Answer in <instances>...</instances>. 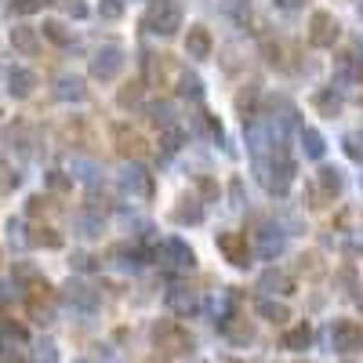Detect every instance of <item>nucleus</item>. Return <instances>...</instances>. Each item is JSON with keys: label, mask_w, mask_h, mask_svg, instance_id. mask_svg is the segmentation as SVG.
<instances>
[{"label": "nucleus", "mask_w": 363, "mask_h": 363, "mask_svg": "<svg viewBox=\"0 0 363 363\" xmlns=\"http://www.w3.org/2000/svg\"><path fill=\"white\" fill-rule=\"evenodd\" d=\"M77 363H95V359H77Z\"/></svg>", "instance_id": "47"}, {"label": "nucleus", "mask_w": 363, "mask_h": 363, "mask_svg": "<svg viewBox=\"0 0 363 363\" xmlns=\"http://www.w3.org/2000/svg\"><path fill=\"white\" fill-rule=\"evenodd\" d=\"M258 316L269 320V323H284V320H291V309L284 306V301H277V298H262L258 301Z\"/></svg>", "instance_id": "23"}, {"label": "nucleus", "mask_w": 363, "mask_h": 363, "mask_svg": "<svg viewBox=\"0 0 363 363\" xmlns=\"http://www.w3.org/2000/svg\"><path fill=\"white\" fill-rule=\"evenodd\" d=\"M11 48L22 55H37L40 51V29L37 26H15L11 29Z\"/></svg>", "instance_id": "16"}, {"label": "nucleus", "mask_w": 363, "mask_h": 363, "mask_svg": "<svg viewBox=\"0 0 363 363\" xmlns=\"http://www.w3.org/2000/svg\"><path fill=\"white\" fill-rule=\"evenodd\" d=\"M73 269L91 272V269H95V258H91V255H73Z\"/></svg>", "instance_id": "43"}, {"label": "nucleus", "mask_w": 363, "mask_h": 363, "mask_svg": "<svg viewBox=\"0 0 363 363\" xmlns=\"http://www.w3.org/2000/svg\"><path fill=\"white\" fill-rule=\"evenodd\" d=\"M342 145H345V157H349V160L363 164V135H359V131H349V135L342 138Z\"/></svg>", "instance_id": "33"}, {"label": "nucleus", "mask_w": 363, "mask_h": 363, "mask_svg": "<svg viewBox=\"0 0 363 363\" xmlns=\"http://www.w3.org/2000/svg\"><path fill=\"white\" fill-rule=\"evenodd\" d=\"M124 66H128L124 48H120V44H106V48L95 51V58H91V77L102 80V84H113L120 73H124Z\"/></svg>", "instance_id": "2"}, {"label": "nucleus", "mask_w": 363, "mask_h": 363, "mask_svg": "<svg viewBox=\"0 0 363 363\" xmlns=\"http://www.w3.org/2000/svg\"><path fill=\"white\" fill-rule=\"evenodd\" d=\"M4 80H8V95L11 99H29L37 91V73L26 69V66H8Z\"/></svg>", "instance_id": "11"}, {"label": "nucleus", "mask_w": 363, "mask_h": 363, "mask_svg": "<svg viewBox=\"0 0 363 363\" xmlns=\"http://www.w3.org/2000/svg\"><path fill=\"white\" fill-rule=\"evenodd\" d=\"M109 258H113V265H116V269H124V272H135V269L145 262V255H142L138 247H128V244L113 247V251H109Z\"/></svg>", "instance_id": "18"}, {"label": "nucleus", "mask_w": 363, "mask_h": 363, "mask_svg": "<svg viewBox=\"0 0 363 363\" xmlns=\"http://www.w3.org/2000/svg\"><path fill=\"white\" fill-rule=\"evenodd\" d=\"M18 182H22V178H18V174L8 167V164H0V189H15Z\"/></svg>", "instance_id": "41"}, {"label": "nucleus", "mask_w": 363, "mask_h": 363, "mask_svg": "<svg viewBox=\"0 0 363 363\" xmlns=\"http://www.w3.org/2000/svg\"><path fill=\"white\" fill-rule=\"evenodd\" d=\"M262 291H269V294H291L294 280L287 277V272H280V269H265L262 272Z\"/></svg>", "instance_id": "21"}, {"label": "nucleus", "mask_w": 363, "mask_h": 363, "mask_svg": "<svg viewBox=\"0 0 363 363\" xmlns=\"http://www.w3.org/2000/svg\"><path fill=\"white\" fill-rule=\"evenodd\" d=\"M359 15H363V4H359Z\"/></svg>", "instance_id": "51"}, {"label": "nucleus", "mask_w": 363, "mask_h": 363, "mask_svg": "<svg viewBox=\"0 0 363 363\" xmlns=\"http://www.w3.org/2000/svg\"><path fill=\"white\" fill-rule=\"evenodd\" d=\"M69 178L84 182V186H99V182H102V164L87 160V157H73L69 160Z\"/></svg>", "instance_id": "15"}, {"label": "nucleus", "mask_w": 363, "mask_h": 363, "mask_svg": "<svg viewBox=\"0 0 363 363\" xmlns=\"http://www.w3.org/2000/svg\"><path fill=\"white\" fill-rule=\"evenodd\" d=\"M164 301H167V309L178 313V316H193V313L200 309V298H196L193 287H171Z\"/></svg>", "instance_id": "13"}, {"label": "nucleus", "mask_w": 363, "mask_h": 363, "mask_svg": "<svg viewBox=\"0 0 363 363\" xmlns=\"http://www.w3.org/2000/svg\"><path fill=\"white\" fill-rule=\"evenodd\" d=\"M62 301H66L73 313H84V316L99 313V291L87 287L84 280H69V284L62 287Z\"/></svg>", "instance_id": "5"}, {"label": "nucleus", "mask_w": 363, "mask_h": 363, "mask_svg": "<svg viewBox=\"0 0 363 363\" xmlns=\"http://www.w3.org/2000/svg\"><path fill=\"white\" fill-rule=\"evenodd\" d=\"M44 196H33V200H29V215H40V211H44Z\"/></svg>", "instance_id": "44"}, {"label": "nucleus", "mask_w": 363, "mask_h": 363, "mask_svg": "<svg viewBox=\"0 0 363 363\" xmlns=\"http://www.w3.org/2000/svg\"><path fill=\"white\" fill-rule=\"evenodd\" d=\"M73 229L80 233V236H102V215H95V211H80V215L73 218Z\"/></svg>", "instance_id": "25"}, {"label": "nucleus", "mask_w": 363, "mask_h": 363, "mask_svg": "<svg viewBox=\"0 0 363 363\" xmlns=\"http://www.w3.org/2000/svg\"><path fill=\"white\" fill-rule=\"evenodd\" d=\"M48 186H51L55 193H66V189L73 186V178H69V174H62V171H48Z\"/></svg>", "instance_id": "37"}, {"label": "nucleus", "mask_w": 363, "mask_h": 363, "mask_svg": "<svg viewBox=\"0 0 363 363\" xmlns=\"http://www.w3.org/2000/svg\"><path fill=\"white\" fill-rule=\"evenodd\" d=\"M102 18H120V15H124V4H120V0H102Z\"/></svg>", "instance_id": "42"}, {"label": "nucleus", "mask_w": 363, "mask_h": 363, "mask_svg": "<svg viewBox=\"0 0 363 363\" xmlns=\"http://www.w3.org/2000/svg\"><path fill=\"white\" fill-rule=\"evenodd\" d=\"M313 106L323 113V116H338L342 113V95H335V87H323L313 95Z\"/></svg>", "instance_id": "24"}, {"label": "nucleus", "mask_w": 363, "mask_h": 363, "mask_svg": "<svg viewBox=\"0 0 363 363\" xmlns=\"http://www.w3.org/2000/svg\"><path fill=\"white\" fill-rule=\"evenodd\" d=\"M160 145H164V153H174V149L182 145V131H178V128H167L164 138H160Z\"/></svg>", "instance_id": "40"}, {"label": "nucleus", "mask_w": 363, "mask_h": 363, "mask_svg": "<svg viewBox=\"0 0 363 363\" xmlns=\"http://www.w3.org/2000/svg\"><path fill=\"white\" fill-rule=\"evenodd\" d=\"M342 186H345V178H342L338 167H320V189H323L327 196H338Z\"/></svg>", "instance_id": "29"}, {"label": "nucleus", "mask_w": 363, "mask_h": 363, "mask_svg": "<svg viewBox=\"0 0 363 363\" xmlns=\"http://www.w3.org/2000/svg\"><path fill=\"white\" fill-rule=\"evenodd\" d=\"M29 247H48V251H58V247H62V236H58L55 229L37 225V229H33V236H29Z\"/></svg>", "instance_id": "28"}, {"label": "nucleus", "mask_w": 363, "mask_h": 363, "mask_svg": "<svg viewBox=\"0 0 363 363\" xmlns=\"http://www.w3.org/2000/svg\"><path fill=\"white\" fill-rule=\"evenodd\" d=\"M211 48H215L211 29L207 26H189V33H186V55L189 58H211Z\"/></svg>", "instance_id": "14"}, {"label": "nucleus", "mask_w": 363, "mask_h": 363, "mask_svg": "<svg viewBox=\"0 0 363 363\" xmlns=\"http://www.w3.org/2000/svg\"><path fill=\"white\" fill-rule=\"evenodd\" d=\"M225 363H240V359H225Z\"/></svg>", "instance_id": "49"}, {"label": "nucleus", "mask_w": 363, "mask_h": 363, "mask_svg": "<svg viewBox=\"0 0 363 363\" xmlns=\"http://www.w3.org/2000/svg\"><path fill=\"white\" fill-rule=\"evenodd\" d=\"M145 29L157 37H174L182 29V8L178 4H157L153 11L145 15Z\"/></svg>", "instance_id": "4"}, {"label": "nucleus", "mask_w": 363, "mask_h": 363, "mask_svg": "<svg viewBox=\"0 0 363 363\" xmlns=\"http://www.w3.org/2000/svg\"><path fill=\"white\" fill-rule=\"evenodd\" d=\"M160 258H164L167 269H178V272H193V269H196V255H193V247L186 244V240H178V236L164 240Z\"/></svg>", "instance_id": "9"}, {"label": "nucleus", "mask_w": 363, "mask_h": 363, "mask_svg": "<svg viewBox=\"0 0 363 363\" xmlns=\"http://www.w3.org/2000/svg\"><path fill=\"white\" fill-rule=\"evenodd\" d=\"M359 51H363V37H359Z\"/></svg>", "instance_id": "48"}, {"label": "nucleus", "mask_w": 363, "mask_h": 363, "mask_svg": "<svg viewBox=\"0 0 363 363\" xmlns=\"http://www.w3.org/2000/svg\"><path fill=\"white\" fill-rule=\"evenodd\" d=\"M48 4V0H11V11L15 15H33V11H40Z\"/></svg>", "instance_id": "36"}, {"label": "nucleus", "mask_w": 363, "mask_h": 363, "mask_svg": "<svg viewBox=\"0 0 363 363\" xmlns=\"http://www.w3.org/2000/svg\"><path fill=\"white\" fill-rule=\"evenodd\" d=\"M171 218L178 222V225H200L203 222V207H200V200H182L174 211H171Z\"/></svg>", "instance_id": "19"}, {"label": "nucleus", "mask_w": 363, "mask_h": 363, "mask_svg": "<svg viewBox=\"0 0 363 363\" xmlns=\"http://www.w3.org/2000/svg\"><path fill=\"white\" fill-rule=\"evenodd\" d=\"M149 120H153V124L157 128H174V106L171 102H153V106H149Z\"/></svg>", "instance_id": "31"}, {"label": "nucleus", "mask_w": 363, "mask_h": 363, "mask_svg": "<svg viewBox=\"0 0 363 363\" xmlns=\"http://www.w3.org/2000/svg\"><path fill=\"white\" fill-rule=\"evenodd\" d=\"M301 4H306V0H277V8H284V11H294Z\"/></svg>", "instance_id": "45"}, {"label": "nucleus", "mask_w": 363, "mask_h": 363, "mask_svg": "<svg viewBox=\"0 0 363 363\" xmlns=\"http://www.w3.org/2000/svg\"><path fill=\"white\" fill-rule=\"evenodd\" d=\"M29 316H33L37 323H44V327H48V323L55 320V309H51V306H44L40 298H33V301H29Z\"/></svg>", "instance_id": "35"}, {"label": "nucleus", "mask_w": 363, "mask_h": 363, "mask_svg": "<svg viewBox=\"0 0 363 363\" xmlns=\"http://www.w3.org/2000/svg\"><path fill=\"white\" fill-rule=\"evenodd\" d=\"M356 306H359V309H363V291H359V294H356Z\"/></svg>", "instance_id": "46"}, {"label": "nucleus", "mask_w": 363, "mask_h": 363, "mask_svg": "<svg viewBox=\"0 0 363 363\" xmlns=\"http://www.w3.org/2000/svg\"><path fill=\"white\" fill-rule=\"evenodd\" d=\"M338 33H342V26H338L335 15L330 11H313V22H309V44L313 48H335Z\"/></svg>", "instance_id": "7"}, {"label": "nucleus", "mask_w": 363, "mask_h": 363, "mask_svg": "<svg viewBox=\"0 0 363 363\" xmlns=\"http://www.w3.org/2000/svg\"><path fill=\"white\" fill-rule=\"evenodd\" d=\"M40 33H44V40H51V44H58V48H69L73 44V29H66L62 22H44L40 26Z\"/></svg>", "instance_id": "27"}, {"label": "nucleus", "mask_w": 363, "mask_h": 363, "mask_svg": "<svg viewBox=\"0 0 363 363\" xmlns=\"http://www.w3.org/2000/svg\"><path fill=\"white\" fill-rule=\"evenodd\" d=\"M178 95H182V99H193V102H200V99H203V84H200V77H193V73L182 77V84H178Z\"/></svg>", "instance_id": "32"}, {"label": "nucleus", "mask_w": 363, "mask_h": 363, "mask_svg": "<svg viewBox=\"0 0 363 363\" xmlns=\"http://www.w3.org/2000/svg\"><path fill=\"white\" fill-rule=\"evenodd\" d=\"M62 11H66L69 18H87V15H91V8L84 4V0H62Z\"/></svg>", "instance_id": "38"}, {"label": "nucleus", "mask_w": 363, "mask_h": 363, "mask_svg": "<svg viewBox=\"0 0 363 363\" xmlns=\"http://www.w3.org/2000/svg\"><path fill=\"white\" fill-rule=\"evenodd\" d=\"M218 247L225 251V258L240 269H247L251 265V251H247V236H240V233H222L218 236Z\"/></svg>", "instance_id": "12"}, {"label": "nucleus", "mask_w": 363, "mask_h": 363, "mask_svg": "<svg viewBox=\"0 0 363 363\" xmlns=\"http://www.w3.org/2000/svg\"><path fill=\"white\" fill-rule=\"evenodd\" d=\"M116 138H120V149H124V153H128V149H131V153H138V149H142V138L138 135H128L124 128L116 131Z\"/></svg>", "instance_id": "39"}, {"label": "nucleus", "mask_w": 363, "mask_h": 363, "mask_svg": "<svg viewBox=\"0 0 363 363\" xmlns=\"http://www.w3.org/2000/svg\"><path fill=\"white\" fill-rule=\"evenodd\" d=\"M309 342H313V327H309V323H298V327H291L287 335H284V345H287L291 352H306Z\"/></svg>", "instance_id": "22"}, {"label": "nucleus", "mask_w": 363, "mask_h": 363, "mask_svg": "<svg viewBox=\"0 0 363 363\" xmlns=\"http://www.w3.org/2000/svg\"><path fill=\"white\" fill-rule=\"evenodd\" d=\"M193 363H203V359H193Z\"/></svg>", "instance_id": "52"}, {"label": "nucleus", "mask_w": 363, "mask_h": 363, "mask_svg": "<svg viewBox=\"0 0 363 363\" xmlns=\"http://www.w3.org/2000/svg\"><path fill=\"white\" fill-rule=\"evenodd\" d=\"M330 349L342 356L363 352V327L356 320H335L330 323Z\"/></svg>", "instance_id": "3"}, {"label": "nucleus", "mask_w": 363, "mask_h": 363, "mask_svg": "<svg viewBox=\"0 0 363 363\" xmlns=\"http://www.w3.org/2000/svg\"><path fill=\"white\" fill-rule=\"evenodd\" d=\"M29 363H58V345L51 338L33 342V352H29Z\"/></svg>", "instance_id": "30"}, {"label": "nucleus", "mask_w": 363, "mask_h": 363, "mask_svg": "<svg viewBox=\"0 0 363 363\" xmlns=\"http://www.w3.org/2000/svg\"><path fill=\"white\" fill-rule=\"evenodd\" d=\"M255 174H258V182L272 193V196H284L287 189H291V174H294V164L287 160V153L284 149H277V153H269V157H262V160H255Z\"/></svg>", "instance_id": "1"}, {"label": "nucleus", "mask_w": 363, "mask_h": 363, "mask_svg": "<svg viewBox=\"0 0 363 363\" xmlns=\"http://www.w3.org/2000/svg\"><path fill=\"white\" fill-rule=\"evenodd\" d=\"M116 182H120V189L131 193V196H149L153 193V178H149V171L142 164H120Z\"/></svg>", "instance_id": "8"}, {"label": "nucleus", "mask_w": 363, "mask_h": 363, "mask_svg": "<svg viewBox=\"0 0 363 363\" xmlns=\"http://www.w3.org/2000/svg\"><path fill=\"white\" fill-rule=\"evenodd\" d=\"M153 342H157L164 352H178V356H189V352H193V338H189L178 323H157V327H153Z\"/></svg>", "instance_id": "6"}, {"label": "nucleus", "mask_w": 363, "mask_h": 363, "mask_svg": "<svg viewBox=\"0 0 363 363\" xmlns=\"http://www.w3.org/2000/svg\"><path fill=\"white\" fill-rule=\"evenodd\" d=\"M298 138H301V153H306L309 160H320V157L327 153V142H323V135H320L316 128H301Z\"/></svg>", "instance_id": "20"}, {"label": "nucleus", "mask_w": 363, "mask_h": 363, "mask_svg": "<svg viewBox=\"0 0 363 363\" xmlns=\"http://www.w3.org/2000/svg\"><path fill=\"white\" fill-rule=\"evenodd\" d=\"M222 335H225L229 342H236V345H247V342L255 338V330H251L247 323H236V316H225V320H222Z\"/></svg>", "instance_id": "26"}, {"label": "nucleus", "mask_w": 363, "mask_h": 363, "mask_svg": "<svg viewBox=\"0 0 363 363\" xmlns=\"http://www.w3.org/2000/svg\"><path fill=\"white\" fill-rule=\"evenodd\" d=\"M284 247H287V233H284L277 222H265L262 233H258V251H262V258L277 262V258L284 255Z\"/></svg>", "instance_id": "10"}, {"label": "nucleus", "mask_w": 363, "mask_h": 363, "mask_svg": "<svg viewBox=\"0 0 363 363\" xmlns=\"http://www.w3.org/2000/svg\"><path fill=\"white\" fill-rule=\"evenodd\" d=\"M55 99H62V102H84L87 99V87L80 77H58L55 80Z\"/></svg>", "instance_id": "17"}, {"label": "nucleus", "mask_w": 363, "mask_h": 363, "mask_svg": "<svg viewBox=\"0 0 363 363\" xmlns=\"http://www.w3.org/2000/svg\"><path fill=\"white\" fill-rule=\"evenodd\" d=\"M116 102H120V109L138 106L142 102V84H124V87H120V95H116Z\"/></svg>", "instance_id": "34"}, {"label": "nucleus", "mask_w": 363, "mask_h": 363, "mask_svg": "<svg viewBox=\"0 0 363 363\" xmlns=\"http://www.w3.org/2000/svg\"><path fill=\"white\" fill-rule=\"evenodd\" d=\"M359 189H363V178H359Z\"/></svg>", "instance_id": "50"}]
</instances>
